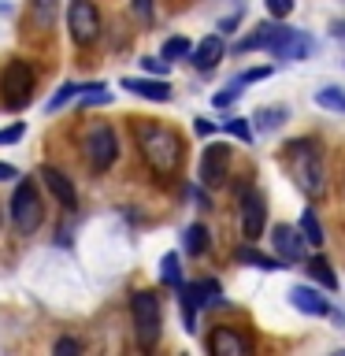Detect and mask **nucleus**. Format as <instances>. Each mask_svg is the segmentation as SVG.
<instances>
[{
	"instance_id": "c85d7f7f",
	"label": "nucleus",
	"mask_w": 345,
	"mask_h": 356,
	"mask_svg": "<svg viewBox=\"0 0 345 356\" xmlns=\"http://www.w3.org/2000/svg\"><path fill=\"white\" fill-rule=\"evenodd\" d=\"M223 127H227V134H234V138H241V141H252V130H249V122H245V119H238V115H234V119H227Z\"/></svg>"
},
{
	"instance_id": "a878e982",
	"label": "nucleus",
	"mask_w": 345,
	"mask_h": 356,
	"mask_svg": "<svg viewBox=\"0 0 345 356\" xmlns=\"http://www.w3.org/2000/svg\"><path fill=\"white\" fill-rule=\"evenodd\" d=\"M282 115H286V108H260V111H256V127H260V130H278V127H282Z\"/></svg>"
},
{
	"instance_id": "f257e3e1",
	"label": "nucleus",
	"mask_w": 345,
	"mask_h": 356,
	"mask_svg": "<svg viewBox=\"0 0 345 356\" xmlns=\"http://www.w3.org/2000/svg\"><path fill=\"white\" fill-rule=\"evenodd\" d=\"M138 141H141L145 163H149L160 178L178 175V167H182V138H178L171 127H160V122L138 127Z\"/></svg>"
},
{
	"instance_id": "20e7f679",
	"label": "nucleus",
	"mask_w": 345,
	"mask_h": 356,
	"mask_svg": "<svg viewBox=\"0 0 345 356\" xmlns=\"http://www.w3.org/2000/svg\"><path fill=\"white\" fill-rule=\"evenodd\" d=\"M130 319H134V334H138V345L141 349H152L160 341V327H163V316H160V300L149 289L134 293L130 300Z\"/></svg>"
},
{
	"instance_id": "cd10ccee",
	"label": "nucleus",
	"mask_w": 345,
	"mask_h": 356,
	"mask_svg": "<svg viewBox=\"0 0 345 356\" xmlns=\"http://www.w3.org/2000/svg\"><path fill=\"white\" fill-rule=\"evenodd\" d=\"M241 86H245L241 78H234V82H230L227 89H223V93H216V108H227L230 100H238V97H241Z\"/></svg>"
},
{
	"instance_id": "72a5a7b5",
	"label": "nucleus",
	"mask_w": 345,
	"mask_h": 356,
	"mask_svg": "<svg viewBox=\"0 0 345 356\" xmlns=\"http://www.w3.org/2000/svg\"><path fill=\"white\" fill-rule=\"evenodd\" d=\"M271 74V67H252V71H245L241 74V82H260V78Z\"/></svg>"
},
{
	"instance_id": "7ed1b4c3",
	"label": "nucleus",
	"mask_w": 345,
	"mask_h": 356,
	"mask_svg": "<svg viewBox=\"0 0 345 356\" xmlns=\"http://www.w3.org/2000/svg\"><path fill=\"white\" fill-rule=\"evenodd\" d=\"M45 219V204H41V189L33 178H22L11 193V222L19 234H33Z\"/></svg>"
},
{
	"instance_id": "c9c22d12",
	"label": "nucleus",
	"mask_w": 345,
	"mask_h": 356,
	"mask_svg": "<svg viewBox=\"0 0 345 356\" xmlns=\"http://www.w3.org/2000/svg\"><path fill=\"white\" fill-rule=\"evenodd\" d=\"M193 130L200 134V138H208V134H211V130H216V127H211V122H208V119H197V122H193Z\"/></svg>"
},
{
	"instance_id": "b1692460",
	"label": "nucleus",
	"mask_w": 345,
	"mask_h": 356,
	"mask_svg": "<svg viewBox=\"0 0 345 356\" xmlns=\"http://www.w3.org/2000/svg\"><path fill=\"white\" fill-rule=\"evenodd\" d=\"M271 30H275V22H260L249 38H245L241 44H238V52H252V49H264L267 44V38H271Z\"/></svg>"
},
{
	"instance_id": "f03ea898",
	"label": "nucleus",
	"mask_w": 345,
	"mask_h": 356,
	"mask_svg": "<svg viewBox=\"0 0 345 356\" xmlns=\"http://www.w3.org/2000/svg\"><path fill=\"white\" fill-rule=\"evenodd\" d=\"M286 167H289V178L297 182V189L305 193L308 200H319L327 197V163L316 149V141H294L286 152Z\"/></svg>"
},
{
	"instance_id": "5701e85b",
	"label": "nucleus",
	"mask_w": 345,
	"mask_h": 356,
	"mask_svg": "<svg viewBox=\"0 0 345 356\" xmlns=\"http://www.w3.org/2000/svg\"><path fill=\"white\" fill-rule=\"evenodd\" d=\"M204 249H208V230L200 227V222L186 227V252H189V256H200Z\"/></svg>"
},
{
	"instance_id": "473e14b6",
	"label": "nucleus",
	"mask_w": 345,
	"mask_h": 356,
	"mask_svg": "<svg viewBox=\"0 0 345 356\" xmlns=\"http://www.w3.org/2000/svg\"><path fill=\"white\" fill-rule=\"evenodd\" d=\"M22 138V122H15V127H8V130H0V145H11V141H19Z\"/></svg>"
},
{
	"instance_id": "0eeeda50",
	"label": "nucleus",
	"mask_w": 345,
	"mask_h": 356,
	"mask_svg": "<svg viewBox=\"0 0 345 356\" xmlns=\"http://www.w3.org/2000/svg\"><path fill=\"white\" fill-rule=\"evenodd\" d=\"M264 49L271 52L275 60L294 63V60H308V56H312V38H308L305 30H294V26L275 22V30H271V38H267Z\"/></svg>"
},
{
	"instance_id": "2eb2a0df",
	"label": "nucleus",
	"mask_w": 345,
	"mask_h": 356,
	"mask_svg": "<svg viewBox=\"0 0 345 356\" xmlns=\"http://www.w3.org/2000/svg\"><path fill=\"white\" fill-rule=\"evenodd\" d=\"M41 178H45V186L52 189V197L60 200L63 208H78V193H74L71 178H67L60 167H49V163H45V167H41Z\"/></svg>"
},
{
	"instance_id": "bb28decb",
	"label": "nucleus",
	"mask_w": 345,
	"mask_h": 356,
	"mask_svg": "<svg viewBox=\"0 0 345 356\" xmlns=\"http://www.w3.org/2000/svg\"><path fill=\"white\" fill-rule=\"evenodd\" d=\"M78 93H82V86L67 82V86H60V89H56V93H52V100H49L45 108H49V111H60V108L67 104V100H71V97H78Z\"/></svg>"
},
{
	"instance_id": "f3484780",
	"label": "nucleus",
	"mask_w": 345,
	"mask_h": 356,
	"mask_svg": "<svg viewBox=\"0 0 345 356\" xmlns=\"http://www.w3.org/2000/svg\"><path fill=\"white\" fill-rule=\"evenodd\" d=\"M234 260H238V264H252V267H260V271H278V267H282V260L256 252L252 245H241V249H234Z\"/></svg>"
},
{
	"instance_id": "f704fd0d",
	"label": "nucleus",
	"mask_w": 345,
	"mask_h": 356,
	"mask_svg": "<svg viewBox=\"0 0 345 356\" xmlns=\"http://www.w3.org/2000/svg\"><path fill=\"white\" fill-rule=\"evenodd\" d=\"M78 349H82V345L71 341V338H60V341H56V356H60V353H78Z\"/></svg>"
},
{
	"instance_id": "393cba45",
	"label": "nucleus",
	"mask_w": 345,
	"mask_h": 356,
	"mask_svg": "<svg viewBox=\"0 0 345 356\" xmlns=\"http://www.w3.org/2000/svg\"><path fill=\"white\" fill-rule=\"evenodd\" d=\"M300 234H305L308 245H323V227H319V219H316V211H312V208L300 216Z\"/></svg>"
},
{
	"instance_id": "dca6fc26",
	"label": "nucleus",
	"mask_w": 345,
	"mask_h": 356,
	"mask_svg": "<svg viewBox=\"0 0 345 356\" xmlns=\"http://www.w3.org/2000/svg\"><path fill=\"white\" fill-rule=\"evenodd\" d=\"M122 89H130V93H138L145 100H171V86L163 82V78H122Z\"/></svg>"
},
{
	"instance_id": "f8f14e48",
	"label": "nucleus",
	"mask_w": 345,
	"mask_h": 356,
	"mask_svg": "<svg viewBox=\"0 0 345 356\" xmlns=\"http://www.w3.org/2000/svg\"><path fill=\"white\" fill-rule=\"evenodd\" d=\"M264 216H267L264 193L245 189V193H241V234H245L249 241H256V238L264 234Z\"/></svg>"
},
{
	"instance_id": "7c9ffc66",
	"label": "nucleus",
	"mask_w": 345,
	"mask_h": 356,
	"mask_svg": "<svg viewBox=\"0 0 345 356\" xmlns=\"http://www.w3.org/2000/svg\"><path fill=\"white\" fill-rule=\"evenodd\" d=\"M289 11H294V0H267V15H275V19H286Z\"/></svg>"
},
{
	"instance_id": "ddd939ff",
	"label": "nucleus",
	"mask_w": 345,
	"mask_h": 356,
	"mask_svg": "<svg viewBox=\"0 0 345 356\" xmlns=\"http://www.w3.org/2000/svg\"><path fill=\"white\" fill-rule=\"evenodd\" d=\"M289 305H294L297 312H305V316H330V300L312 286H294L289 289Z\"/></svg>"
},
{
	"instance_id": "423d86ee",
	"label": "nucleus",
	"mask_w": 345,
	"mask_h": 356,
	"mask_svg": "<svg viewBox=\"0 0 345 356\" xmlns=\"http://www.w3.org/2000/svg\"><path fill=\"white\" fill-rule=\"evenodd\" d=\"M0 89H4V104L11 111H22L33 100V71L30 63L22 60H11L4 67V74H0Z\"/></svg>"
},
{
	"instance_id": "6ab92c4d",
	"label": "nucleus",
	"mask_w": 345,
	"mask_h": 356,
	"mask_svg": "<svg viewBox=\"0 0 345 356\" xmlns=\"http://www.w3.org/2000/svg\"><path fill=\"white\" fill-rule=\"evenodd\" d=\"M308 271H312V278H316L319 286L338 289V275H334V267H330L327 256H312V260H308Z\"/></svg>"
},
{
	"instance_id": "4be33fe9",
	"label": "nucleus",
	"mask_w": 345,
	"mask_h": 356,
	"mask_svg": "<svg viewBox=\"0 0 345 356\" xmlns=\"http://www.w3.org/2000/svg\"><path fill=\"white\" fill-rule=\"evenodd\" d=\"M160 278H163V286H178V282H182V264H178V252H167L163 260H160Z\"/></svg>"
},
{
	"instance_id": "9d476101",
	"label": "nucleus",
	"mask_w": 345,
	"mask_h": 356,
	"mask_svg": "<svg viewBox=\"0 0 345 356\" xmlns=\"http://www.w3.org/2000/svg\"><path fill=\"white\" fill-rule=\"evenodd\" d=\"M208 349L211 356H249L252 341H249V334H241L234 327H216L208 334Z\"/></svg>"
},
{
	"instance_id": "c756f323",
	"label": "nucleus",
	"mask_w": 345,
	"mask_h": 356,
	"mask_svg": "<svg viewBox=\"0 0 345 356\" xmlns=\"http://www.w3.org/2000/svg\"><path fill=\"white\" fill-rule=\"evenodd\" d=\"M141 67H145V74H167V67H171V63H167L163 56H145Z\"/></svg>"
},
{
	"instance_id": "412c9836",
	"label": "nucleus",
	"mask_w": 345,
	"mask_h": 356,
	"mask_svg": "<svg viewBox=\"0 0 345 356\" xmlns=\"http://www.w3.org/2000/svg\"><path fill=\"white\" fill-rule=\"evenodd\" d=\"M189 52H193V44H189V38H171V41H163V49H160V56L167 63H175V60H189Z\"/></svg>"
},
{
	"instance_id": "e433bc0d",
	"label": "nucleus",
	"mask_w": 345,
	"mask_h": 356,
	"mask_svg": "<svg viewBox=\"0 0 345 356\" xmlns=\"http://www.w3.org/2000/svg\"><path fill=\"white\" fill-rule=\"evenodd\" d=\"M19 171H15V167H11V163H0V182H8V178H15Z\"/></svg>"
},
{
	"instance_id": "4468645a",
	"label": "nucleus",
	"mask_w": 345,
	"mask_h": 356,
	"mask_svg": "<svg viewBox=\"0 0 345 356\" xmlns=\"http://www.w3.org/2000/svg\"><path fill=\"white\" fill-rule=\"evenodd\" d=\"M189 60H193V67H197L200 74H211V71L219 67V60H223V33H211V38H204L193 52H189Z\"/></svg>"
},
{
	"instance_id": "1a4fd4ad",
	"label": "nucleus",
	"mask_w": 345,
	"mask_h": 356,
	"mask_svg": "<svg viewBox=\"0 0 345 356\" xmlns=\"http://www.w3.org/2000/svg\"><path fill=\"white\" fill-rule=\"evenodd\" d=\"M230 175V145L211 141L204 152H200V186H223Z\"/></svg>"
},
{
	"instance_id": "2f4dec72",
	"label": "nucleus",
	"mask_w": 345,
	"mask_h": 356,
	"mask_svg": "<svg viewBox=\"0 0 345 356\" xmlns=\"http://www.w3.org/2000/svg\"><path fill=\"white\" fill-rule=\"evenodd\" d=\"M134 15H138L141 22L152 19V0H134Z\"/></svg>"
},
{
	"instance_id": "a211bd4d",
	"label": "nucleus",
	"mask_w": 345,
	"mask_h": 356,
	"mask_svg": "<svg viewBox=\"0 0 345 356\" xmlns=\"http://www.w3.org/2000/svg\"><path fill=\"white\" fill-rule=\"evenodd\" d=\"M56 15H60V0H30V19L41 30H49L56 22Z\"/></svg>"
},
{
	"instance_id": "9b49d317",
	"label": "nucleus",
	"mask_w": 345,
	"mask_h": 356,
	"mask_svg": "<svg viewBox=\"0 0 345 356\" xmlns=\"http://www.w3.org/2000/svg\"><path fill=\"white\" fill-rule=\"evenodd\" d=\"M271 241H275V252L282 264H300L305 260V234L297 227H289V222H278L271 230Z\"/></svg>"
},
{
	"instance_id": "6e6552de",
	"label": "nucleus",
	"mask_w": 345,
	"mask_h": 356,
	"mask_svg": "<svg viewBox=\"0 0 345 356\" xmlns=\"http://www.w3.org/2000/svg\"><path fill=\"white\" fill-rule=\"evenodd\" d=\"M67 30L74 44H93L100 38V11L93 0H71L67 8Z\"/></svg>"
},
{
	"instance_id": "aec40b11",
	"label": "nucleus",
	"mask_w": 345,
	"mask_h": 356,
	"mask_svg": "<svg viewBox=\"0 0 345 356\" xmlns=\"http://www.w3.org/2000/svg\"><path fill=\"white\" fill-rule=\"evenodd\" d=\"M316 104L327 108V111H342V115H345V89H342V86H323V89H316Z\"/></svg>"
},
{
	"instance_id": "39448f33",
	"label": "nucleus",
	"mask_w": 345,
	"mask_h": 356,
	"mask_svg": "<svg viewBox=\"0 0 345 356\" xmlns=\"http://www.w3.org/2000/svg\"><path fill=\"white\" fill-rule=\"evenodd\" d=\"M82 149H86V160H89L93 171H108V167L115 163V156H119V138H115V130H111L108 122H93L89 134L82 138Z\"/></svg>"
}]
</instances>
